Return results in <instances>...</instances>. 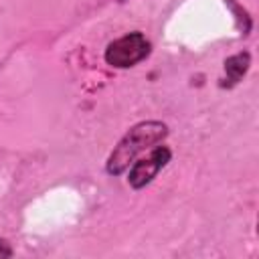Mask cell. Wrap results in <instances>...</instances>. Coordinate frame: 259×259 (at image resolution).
<instances>
[{
	"label": "cell",
	"mask_w": 259,
	"mask_h": 259,
	"mask_svg": "<svg viewBox=\"0 0 259 259\" xmlns=\"http://www.w3.org/2000/svg\"><path fill=\"white\" fill-rule=\"evenodd\" d=\"M168 134V127L162 121H142L136 123L113 148V152L107 158V172L113 176H119L123 170H127V166L136 160V156L140 152H144L146 148H152L154 144L162 142Z\"/></svg>",
	"instance_id": "obj_1"
},
{
	"label": "cell",
	"mask_w": 259,
	"mask_h": 259,
	"mask_svg": "<svg viewBox=\"0 0 259 259\" xmlns=\"http://www.w3.org/2000/svg\"><path fill=\"white\" fill-rule=\"evenodd\" d=\"M148 53H150V42L146 40V36L142 32H130V34L107 45L105 61L111 67L125 69V67H134L142 59H146Z\"/></svg>",
	"instance_id": "obj_2"
},
{
	"label": "cell",
	"mask_w": 259,
	"mask_h": 259,
	"mask_svg": "<svg viewBox=\"0 0 259 259\" xmlns=\"http://www.w3.org/2000/svg\"><path fill=\"white\" fill-rule=\"evenodd\" d=\"M168 160H170V150H168L166 146H156V148H152V152H150L144 160H140V162H136V164L132 166L127 182H130L134 188H142V186L150 184V182L156 178V174L168 164Z\"/></svg>",
	"instance_id": "obj_3"
},
{
	"label": "cell",
	"mask_w": 259,
	"mask_h": 259,
	"mask_svg": "<svg viewBox=\"0 0 259 259\" xmlns=\"http://www.w3.org/2000/svg\"><path fill=\"white\" fill-rule=\"evenodd\" d=\"M249 63H251V55L249 53H239V55H233L225 61V71H227V85H235L241 81V77L247 73L249 69Z\"/></svg>",
	"instance_id": "obj_4"
},
{
	"label": "cell",
	"mask_w": 259,
	"mask_h": 259,
	"mask_svg": "<svg viewBox=\"0 0 259 259\" xmlns=\"http://www.w3.org/2000/svg\"><path fill=\"white\" fill-rule=\"evenodd\" d=\"M12 255V249L6 241H0V257H10Z\"/></svg>",
	"instance_id": "obj_5"
}]
</instances>
